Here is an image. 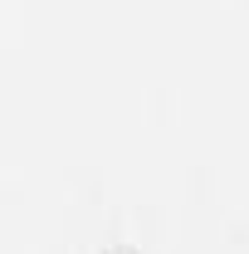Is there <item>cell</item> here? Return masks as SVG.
<instances>
[{
  "mask_svg": "<svg viewBox=\"0 0 249 254\" xmlns=\"http://www.w3.org/2000/svg\"><path fill=\"white\" fill-rule=\"evenodd\" d=\"M108 254H132V250H127V245H113V250H108Z\"/></svg>",
  "mask_w": 249,
  "mask_h": 254,
  "instance_id": "6da1fadb",
  "label": "cell"
}]
</instances>
